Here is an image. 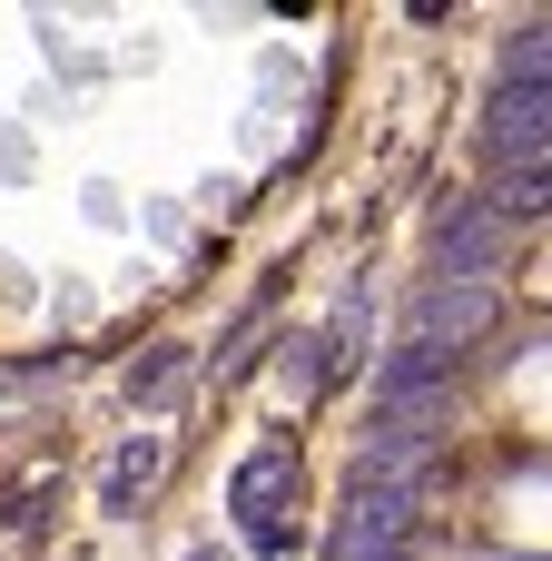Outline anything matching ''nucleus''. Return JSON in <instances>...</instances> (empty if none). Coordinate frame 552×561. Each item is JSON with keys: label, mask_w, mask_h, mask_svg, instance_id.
Wrapping results in <instances>:
<instances>
[{"label": "nucleus", "mask_w": 552, "mask_h": 561, "mask_svg": "<svg viewBox=\"0 0 552 561\" xmlns=\"http://www.w3.org/2000/svg\"><path fill=\"white\" fill-rule=\"evenodd\" d=\"M504 69H514V79H552V10H543V20H523V30L504 39Z\"/></svg>", "instance_id": "nucleus-10"}, {"label": "nucleus", "mask_w": 552, "mask_h": 561, "mask_svg": "<svg viewBox=\"0 0 552 561\" xmlns=\"http://www.w3.org/2000/svg\"><path fill=\"white\" fill-rule=\"evenodd\" d=\"M484 158L514 168V158H552V79H494L484 99Z\"/></svg>", "instance_id": "nucleus-3"}, {"label": "nucleus", "mask_w": 552, "mask_h": 561, "mask_svg": "<svg viewBox=\"0 0 552 561\" xmlns=\"http://www.w3.org/2000/svg\"><path fill=\"white\" fill-rule=\"evenodd\" d=\"M168 385H178V355H158V365H138V375H128V394H168Z\"/></svg>", "instance_id": "nucleus-11"}, {"label": "nucleus", "mask_w": 552, "mask_h": 561, "mask_svg": "<svg viewBox=\"0 0 552 561\" xmlns=\"http://www.w3.org/2000/svg\"><path fill=\"white\" fill-rule=\"evenodd\" d=\"M484 207H494L504 227H514V217H552V158H514V168H494Z\"/></svg>", "instance_id": "nucleus-8"}, {"label": "nucleus", "mask_w": 552, "mask_h": 561, "mask_svg": "<svg viewBox=\"0 0 552 561\" xmlns=\"http://www.w3.org/2000/svg\"><path fill=\"white\" fill-rule=\"evenodd\" d=\"M326 561H415V503L405 493H346L326 523Z\"/></svg>", "instance_id": "nucleus-4"}, {"label": "nucleus", "mask_w": 552, "mask_h": 561, "mask_svg": "<svg viewBox=\"0 0 552 561\" xmlns=\"http://www.w3.org/2000/svg\"><path fill=\"white\" fill-rule=\"evenodd\" d=\"M188 561H217V552H188Z\"/></svg>", "instance_id": "nucleus-12"}, {"label": "nucleus", "mask_w": 552, "mask_h": 561, "mask_svg": "<svg viewBox=\"0 0 552 561\" xmlns=\"http://www.w3.org/2000/svg\"><path fill=\"white\" fill-rule=\"evenodd\" d=\"M227 513H237V533H247V552H286L296 542V454H247L237 463V483H227Z\"/></svg>", "instance_id": "nucleus-2"}, {"label": "nucleus", "mask_w": 552, "mask_h": 561, "mask_svg": "<svg viewBox=\"0 0 552 561\" xmlns=\"http://www.w3.org/2000/svg\"><path fill=\"white\" fill-rule=\"evenodd\" d=\"M444 375H454V365H444L435 345H415V335H405V345H395V355L375 365V414H435Z\"/></svg>", "instance_id": "nucleus-7"}, {"label": "nucleus", "mask_w": 552, "mask_h": 561, "mask_svg": "<svg viewBox=\"0 0 552 561\" xmlns=\"http://www.w3.org/2000/svg\"><path fill=\"white\" fill-rule=\"evenodd\" d=\"M504 217L484 207V197H444L435 207V276H454V286H484L494 266H504Z\"/></svg>", "instance_id": "nucleus-5"}, {"label": "nucleus", "mask_w": 552, "mask_h": 561, "mask_svg": "<svg viewBox=\"0 0 552 561\" xmlns=\"http://www.w3.org/2000/svg\"><path fill=\"white\" fill-rule=\"evenodd\" d=\"M435 454H444V404L435 414H385L356 444V493H405L415 503V483L435 473Z\"/></svg>", "instance_id": "nucleus-1"}, {"label": "nucleus", "mask_w": 552, "mask_h": 561, "mask_svg": "<svg viewBox=\"0 0 552 561\" xmlns=\"http://www.w3.org/2000/svg\"><path fill=\"white\" fill-rule=\"evenodd\" d=\"M158 463H168V444H158V434H138V444H128V454L109 463V513H128V503H138V493L158 483Z\"/></svg>", "instance_id": "nucleus-9"}, {"label": "nucleus", "mask_w": 552, "mask_h": 561, "mask_svg": "<svg viewBox=\"0 0 552 561\" xmlns=\"http://www.w3.org/2000/svg\"><path fill=\"white\" fill-rule=\"evenodd\" d=\"M494 316H504V306H494V286H454V276H435V286L415 296V325H405V335H415V345H435V355L454 365L464 345H484V335H494Z\"/></svg>", "instance_id": "nucleus-6"}]
</instances>
